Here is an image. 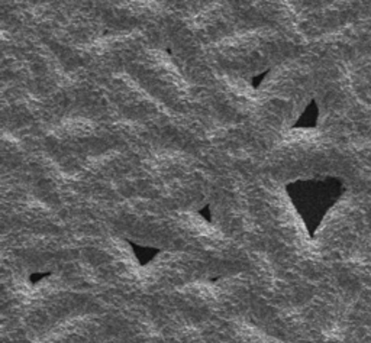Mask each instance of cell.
Returning a JSON list of instances; mask_svg holds the SVG:
<instances>
[{
	"mask_svg": "<svg viewBox=\"0 0 371 343\" xmlns=\"http://www.w3.org/2000/svg\"><path fill=\"white\" fill-rule=\"evenodd\" d=\"M229 86L240 96H249L251 94V88L247 86L245 81H242L240 78H229Z\"/></svg>",
	"mask_w": 371,
	"mask_h": 343,
	"instance_id": "obj_2",
	"label": "cell"
},
{
	"mask_svg": "<svg viewBox=\"0 0 371 343\" xmlns=\"http://www.w3.org/2000/svg\"><path fill=\"white\" fill-rule=\"evenodd\" d=\"M64 130L73 136H87L93 130V125L84 120V119H77V120H70L64 123Z\"/></svg>",
	"mask_w": 371,
	"mask_h": 343,
	"instance_id": "obj_1",
	"label": "cell"
}]
</instances>
